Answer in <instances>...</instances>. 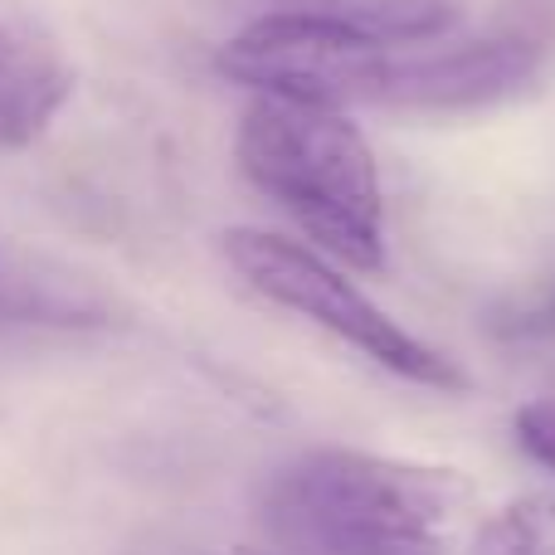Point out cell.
<instances>
[{
    "label": "cell",
    "mask_w": 555,
    "mask_h": 555,
    "mask_svg": "<svg viewBox=\"0 0 555 555\" xmlns=\"http://www.w3.org/2000/svg\"><path fill=\"white\" fill-rule=\"evenodd\" d=\"M478 488L459 468L307 449L269 478L259 521L283 555H468Z\"/></svg>",
    "instance_id": "6da1fadb"
},
{
    "label": "cell",
    "mask_w": 555,
    "mask_h": 555,
    "mask_svg": "<svg viewBox=\"0 0 555 555\" xmlns=\"http://www.w3.org/2000/svg\"><path fill=\"white\" fill-rule=\"evenodd\" d=\"M240 171L317 254L356 273L385 269V185L351 113L297 98H254L234 137Z\"/></svg>",
    "instance_id": "7a4b0ae2"
},
{
    "label": "cell",
    "mask_w": 555,
    "mask_h": 555,
    "mask_svg": "<svg viewBox=\"0 0 555 555\" xmlns=\"http://www.w3.org/2000/svg\"><path fill=\"white\" fill-rule=\"evenodd\" d=\"M224 259L263 302L297 312L302 322L332 332L336 341H346L356 356H365L380 371L400 375L410 385H424V390H443V395L468 390V371L453 356H443L439 346H429L404 322H395L375 297H365V287H356L312 244L240 224V230H224Z\"/></svg>",
    "instance_id": "3957f363"
},
{
    "label": "cell",
    "mask_w": 555,
    "mask_h": 555,
    "mask_svg": "<svg viewBox=\"0 0 555 555\" xmlns=\"http://www.w3.org/2000/svg\"><path fill=\"white\" fill-rule=\"evenodd\" d=\"M400 49L351 29L326 0L287 5L249 20L215 54L224 78L259 98H297L322 107H380Z\"/></svg>",
    "instance_id": "277c9868"
},
{
    "label": "cell",
    "mask_w": 555,
    "mask_h": 555,
    "mask_svg": "<svg viewBox=\"0 0 555 555\" xmlns=\"http://www.w3.org/2000/svg\"><path fill=\"white\" fill-rule=\"evenodd\" d=\"M541 74V44L521 35L492 39H434L400 49L390 64V83L380 107L404 113H478L527 93Z\"/></svg>",
    "instance_id": "5b68a950"
},
{
    "label": "cell",
    "mask_w": 555,
    "mask_h": 555,
    "mask_svg": "<svg viewBox=\"0 0 555 555\" xmlns=\"http://www.w3.org/2000/svg\"><path fill=\"white\" fill-rule=\"evenodd\" d=\"M74 98V68L49 39L0 25V152L39 142Z\"/></svg>",
    "instance_id": "8992f818"
},
{
    "label": "cell",
    "mask_w": 555,
    "mask_h": 555,
    "mask_svg": "<svg viewBox=\"0 0 555 555\" xmlns=\"http://www.w3.org/2000/svg\"><path fill=\"white\" fill-rule=\"evenodd\" d=\"M468 555H555V488L507 498L473 527Z\"/></svg>",
    "instance_id": "52a82bcc"
},
{
    "label": "cell",
    "mask_w": 555,
    "mask_h": 555,
    "mask_svg": "<svg viewBox=\"0 0 555 555\" xmlns=\"http://www.w3.org/2000/svg\"><path fill=\"white\" fill-rule=\"evenodd\" d=\"M512 439L537 468L555 473V395H541V400L512 410Z\"/></svg>",
    "instance_id": "ba28073f"
},
{
    "label": "cell",
    "mask_w": 555,
    "mask_h": 555,
    "mask_svg": "<svg viewBox=\"0 0 555 555\" xmlns=\"http://www.w3.org/2000/svg\"><path fill=\"white\" fill-rule=\"evenodd\" d=\"M517 332H541V336H555V293L541 297L531 312L517 317Z\"/></svg>",
    "instance_id": "9c48e42d"
}]
</instances>
